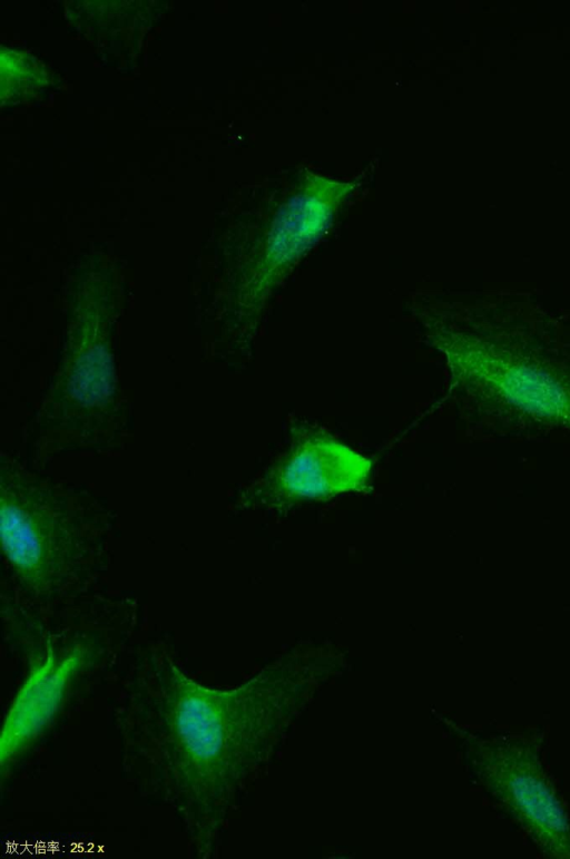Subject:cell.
<instances>
[{
    "instance_id": "1",
    "label": "cell",
    "mask_w": 570,
    "mask_h": 859,
    "mask_svg": "<svg viewBox=\"0 0 570 859\" xmlns=\"http://www.w3.org/2000/svg\"><path fill=\"white\" fill-rule=\"evenodd\" d=\"M344 664L333 652L293 651L239 685L215 687L167 652H146L119 679L114 704L126 778L169 807L197 855L209 856L242 794Z\"/></svg>"
},
{
    "instance_id": "2",
    "label": "cell",
    "mask_w": 570,
    "mask_h": 859,
    "mask_svg": "<svg viewBox=\"0 0 570 859\" xmlns=\"http://www.w3.org/2000/svg\"><path fill=\"white\" fill-rule=\"evenodd\" d=\"M456 311L439 343L483 433L570 436V319L502 292Z\"/></svg>"
},
{
    "instance_id": "3",
    "label": "cell",
    "mask_w": 570,
    "mask_h": 859,
    "mask_svg": "<svg viewBox=\"0 0 570 859\" xmlns=\"http://www.w3.org/2000/svg\"><path fill=\"white\" fill-rule=\"evenodd\" d=\"M444 724L490 807L544 858H570V809L546 755V734Z\"/></svg>"
},
{
    "instance_id": "4",
    "label": "cell",
    "mask_w": 570,
    "mask_h": 859,
    "mask_svg": "<svg viewBox=\"0 0 570 859\" xmlns=\"http://www.w3.org/2000/svg\"><path fill=\"white\" fill-rule=\"evenodd\" d=\"M71 284L62 357L48 403L60 419L98 426L118 400L112 339L118 287L111 270H81Z\"/></svg>"
},
{
    "instance_id": "5",
    "label": "cell",
    "mask_w": 570,
    "mask_h": 859,
    "mask_svg": "<svg viewBox=\"0 0 570 859\" xmlns=\"http://www.w3.org/2000/svg\"><path fill=\"white\" fill-rule=\"evenodd\" d=\"M1 487L3 549L14 573L37 593L61 585L80 557L75 525L50 489L8 474Z\"/></svg>"
},
{
    "instance_id": "6",
    "label": "cell",
    "mask_w": 570,
    "mask_h": 859,
    "mask_svg": "<svg viewBox=\"0 0 570 859\" xmlns=\"http://www.w3.org/2000/svg\"><path fill=\"white\" fill-rule=\"evenodd\" d=\"M32 655L1 734L2 774L55 723L77 694L95 680L106 660L83 641L53 644Z\"/></svg>"
},
{
    "instance_id": "7",
    "label": "cell",
    "mask_w": 570,
    "mask_h": 859,
    "mask_svg": "<svg viewBox=\"0 0 570 859\" xmlns=\"http://www.w3.org/2000/svg\"><path fill=\"white\" fill-rule=\"evenodd\" d=\"M306 194L295 199L276 222L263 257L245 275L243 303L256 304L278 283L288 267L312 245L326 227L335 199Z\"/></svg>"
},
{
    "instance_id": "8",
    "label": "cell",
    "mask_w": 570,
    "mask_h": 859,
    "mask_svg": "<svg viewBox=\"0 0 570 859\" xmlns=\"http://www.w3.org/2000/svg\"><path fill=\"white\" fill-rule=\"evenodd\" d=\"M370 461L342 443L312 437L301 443L281 469L282 488L292 496L318 497L358 488Z\"/></svg>"
}]
</instances>
